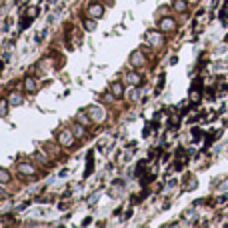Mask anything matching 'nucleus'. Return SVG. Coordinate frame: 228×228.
<instances>
[{"mask_svg": "<svg viewBox=\"0 0 228 228\" xmlns=\"http://www.w3.org/2000/svg\"><path fill=\"white\" fill-rule=\"evenodd\" d=\"M148 44H152V46H160L162 44V36L156 32H148Z\"/></svg>", "mask_w": 228, "mask_h": 228, "instance_id": "nucleus-1", "label": "nucleus"}, {"mask_svg": "<svg viewBox=\"0 0 228 228\" xmlns=\"http://www.w3.org/2000/svg\"><path fill=\"white\" fill-rule=\"evenodd\" d=\"M112 90H114V96H122V86L120 84H114Z\"/></svg>", "mask_w": 228, "mask_h": 228, "instance_id": "nucleus-10", "label": "nucleus"}, {"mask_svg": "<svg viewBox=\"0 0 228 228\" xmlns=\"http://www.w3.org/2000/svg\"><path fill=\"white\" fill-rule=\"evenodd\" d=\"M4 114H6V102L0 100V116H4Z\"/></svg>", "mask_w": 228, "mask_h": 228, "instance_id": "nucleus-12", "label": "nucleus"}, {"mask_svg": "<svg viewBox=\"0 0 228 228\" xmlns=\"http://www.w3.org/2000/svg\"><path fill=\"white\" fill-rule=\"evenodd\" d=\"M26 88H28L30 92H34V88H36V84H34L32 78H26Z\"/></svg>", "mask_w": 228, "mask_h": 228, "instance_id": "nucleus-9", "label": "nucleus"}, {"mask_svg": "<svg viewBox=\"0 0 228 228\" xmlns=\"http://www.w3.org/2000/svg\"><path fill=\"white\" fill-rule=\"evenodd\" d=\"M174 26H176V22H174L172 18H164V20L160 22V28H162V30H166V32L174 30Z\"/></svg>", "mask_w": 228, "mask_h": 228, "instance_id": "nucleus-2", "label": "nucleus"}, {"mask_svg": "<svg viewBox=\"0 0 228 228\" xmlns=\"http://www.w3.org/2000/svg\"><path fill=\"white\" fill-rule=\"evenodd\" d=\"M84 28H86V30H94V28H96V24L92 22V20H86V22H84Z\"/></svg>", "mask_w": 228, "mask_h": 228, "instance_id": "nucleus-11", "label": "nucleus"}, {"mask_svg": "<svg viewBox=\"0 0 228 228\" xmlns=\"http://www.w3.org/2000/svg\"><path fill=\"white\" fill-rule=\"evenodd\" d=\"M90 14H94V16H102V6H100V4L90 6Z\"/></svg>", "mask_w": 228, "mask_h": 228, "instance_id": "nucleus-5", "label": "nucleus"}, {"mask_svg": "<svg viewBox=\"0 0 228 228\" xmlns=\"http://www.w3.org/2000/svg\"><path fill=\"white\" fill-rule=\"evenodd\" d=\"M174 8L180 10V12H184V10H186V2H184V0H176V2H174Z\"/></svg>", "mask_w": 228, "mask_h": 228, "instance_id": "nucleus-7", "label": "nucleus"}, {"mask_svg": "<svg viewBox=\"0 0 228 228\" xmlns=\"http://www.w3.org/2000/svg\"><path fill=\"white\" fill-rule=\"evenodd\" d=\"M60 140H62V144H66V146H68V144L72 142V140H70V132H62Z\"/></svg>", "mask_w": 228, "mask_h": 228, "instance_id": "nucleus-8", "label": "nucleus"}, {"mask_svg": "<svg viewBox=\"0 0 228 228\" xmlns=\"http://www.w3.org/2000/svg\"><path fill=\"white\" fill-rule=\"evenodd\" d=\"M142 52H132V64H142Z\"/></svg>", "mask_w": 228, "mask_h": 228, "instance_id": "nucleus-6", "label": "nucleus"}, {"mask_svg": "<svg viewBox=\"0 0 228 228\" xmlns=\"http://www.w3.org/2000/svg\"><path fill=\"white\" fill-rule=\"evenodd\" d=\"M18 170L22 172V174H34V168L30 166V164H20V166H18Z\"/></svg>", "mask_w": 228, "mask_h": 228, "instance_id": "nucleus-4", "label": "nucleus"}, {"mask_svg": "<svg viewBox=\"0 0 228 228\" xmlns=\"http://www.w3.org/2000/svg\"><path fill=\"white\" fill-rule=\"evenodd\" d=\"M92 166H94V160H92V152H90V154H88V158H86V170H84V176H90Z\"/></svg>", "mask_w": 228, "mask_h": 228, "instance_id": "nucleus-3", "label": "nucleus"}]
</instances>
